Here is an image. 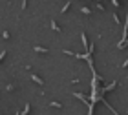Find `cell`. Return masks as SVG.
I'll list each match as a JSON object with an SVG mask.
<instances>
[{"label": "cell", "instance_id": "obj_1", "mask_svg": "<svg viewBox=\"0 0 128 115\" xmlns=\"http://www.w3.org/2000/svg\"><path fill=\"white\" fill-rule=\"evenodd\" d=\"M31 79H33V80H35V82H37V84H42V79H38V77H37V75H33V77H31Z\"/></svg>", "mask_w": 128, "mask_h": 115}]
</instances>
